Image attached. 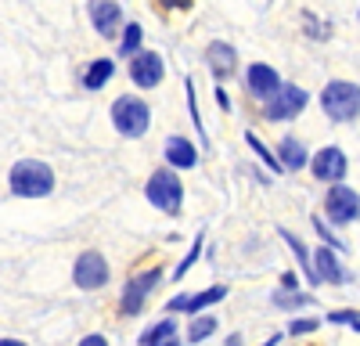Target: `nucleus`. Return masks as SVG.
I'll return each instance as SVG.
<instances>
[{
	"instance_id": "5",
	"label": "nucleus",
	"mask_w": 360,
	"mask_h": 346,
	"mask_svg": "<svg viewBox=\"0 0 360 346\" xmlns=\"http://www.w3.org/2000/svg\"><path fill=\"white\" fill-rule=\"evenodd\" d=\"M72 281L83 288V293H94V288H105L108 285V260L94 249L79 252L76 267H72Z\"/></svg>"
},
{
	"instance_id": "4",
	"label": "nucleus",
	"mask_w": 360,
	"mask_h": 346,
	"mask_svg": "<svg viewBox=\"0 0 360 346\" xmlns=\"http://www.w3.org/2000/svg\"><path fill=\"white\" fill-rule=\"evenodd\" d=\"M112 123L123 137H141L148 130V123H152V112H148V105L141 98L123 94V98L112 101Z\"/></svg>"
},
{
	"instance_id": "26",
	"label": "nucleus",
	"mask_w": 360,
	"mask_h": 346,
	"mask_svg": "<svg viewBox=\"0 0 360 346\" xmlns=\"http://www.w3.org/2000/svg\"><path fill=\"white\" fill-rule=\"evenodd\" d=\"M314 227H317V235L324 238V245H328V249H332V252H335V249H342V242H339V238L332 235V231H328V227H324V220H321V217H314Z\"/></svg>"
},
{
	"instance_id": "23",
	"label": "nucleus",
	"mask_w": 360,
	"mask_h": 346,
	"mask_svg": "<svg viewBox=\"0 0 360 346\" xmlns=\"http://www.w3.org/2000/svg\"><path fill=\"white\" fill-rule=\"evenodd\" d=\"M245 141H249V148H252V152H256V155H259V159L270 166V169H274V173H281V162H278V155H274V152H266V144H263L256 134H245Z\"/></svg>"
},
{
	"instance_id": "6",
	"label": "nucleus",
	"mask_w": 360,
	"mask_h": 346,
	"mask_svg": "<svg viewBox=\"0 0 360 346\" xmlns=\"http://www.w3.org/2000/svg\"><path fill=\"white\" fill-rule=\"evenodd\" d=\"M324 213L332 224H353L360 217V195L346 184H332L324 198Z\"/></svg>"
},
{
	"instance_id": "29",
	"label": "nucleus",
	"mask_w": 360,
	"mask_h": 346,
	"mask_svg": "<svg viewBox=\"0 0 360 346\" xmlns=\"http://www.w3.org/2000/svg\"><path fill=\"white\" fill-rule=\"evenodd\" d=\"M281 288H295V274H285L281 278Z\"/></svg>"
},
{
	"instance_id": "2",
	"label": "nucleus",
	"mask_w": 360,
	"mask_h": 346,
	"mask_svg": "<svg viewBox=\"0 0 360 346\" xmlns=\"http://www.w3.org/2000/svg\"><path fill=\"white\" fill-rule=\"evenodd\" d=\"M321 108L332 123H349L360 115V86L346 79H332L321 94Z\"/></svg>"
},
{
	"instance_id": "31",
	"label": "nucleus",
	"mask_w": 360,
	"mask_h": 346,
	"mask_svg": "<svg viewBox=\"0 0 360 346\" xmlns=\"http://www.w3.org/2000/svg\"><path fill=\"white\" fill-rule=\"evenodd\" d=\"M263 346H278V335H274V339H266V342H263Z\"/></svg>"
},
{
	"instance_id": "16",
	"label": "nucleus",
	"mask_w": 360,
	"mask_h": 346,
	"mask_svg": "<svg viewBox=\"0 0 360 346\" xmlns=\"http://www.w3.org/2000/svg\"><path fill=\"white\" fill-rule=\"evenodd\" d=\"M278 162H281V169H303L307 166V148L299 144L295 137H285L281 144H278Z\"/></svg>"
},
{
	"instance_id": "14",
	"label": "nucleus",
	"mask_w": 360,
	"mask_h": 346,
	"mask_svg": "<svg viewBox=\"0 0 360 346\" xmlns=\"http://www.w3.org/2000/svg\"><path fill=\"white\" fill-rule=\"evenodd\" d=\"M209 65H213V72L224 79V76H231L234 72V65H238V51L231 47V44H224V40H213L209 44Z\"/></svg>"
},
{
	"instance_id": "9",
	"label": "nucleus",
	"mask_w": 360,
	"mask_h": 346,
	"mask_svg": "<svg viewBox=\"0 0 360 346\" xmlns=\"http://www.w3.org/2000/svg\"><path fill=\"white\" fill-rule=\"evenodd\" d=\"M346 152L335 148V144H328V148H321L314 159H310V169H314V177L317 181H328V184H339L346 177Z\"/></svg>"
},
{
	"instance_id": "8",
	"label": "nucleus",
	"mask_w": 360,
	"mask_h": 346,
	"mask_svg": "<svg viewBox=\"0 0 360 346\" xmlns=\"http://www.w3.org/2000/svg\"><path fill=\"white\" fill-rule=\"evenodd\" d=\"M307 108V91L295 83H281L278 98L266 101V120H295L299 112Z\"/></svg>"
},
{
	"instance_id": "19",
	"label": "nucleus",
	"mask_w": 360,
	"mask_h": 346,
	"mask_svg": "<svg viewBox=\"0 0 360 346\" xmlns=\"http://www.w3.org/2000/svg\"><path fill=\"white\" fill-rule=\"evenodd\" d=\"M220 300H227V285H213V288H205V293H195V296L184 303V310H188V314H198V310L213 307V303H220Z\"/></svg>"
},
{
	"instance_id": "3",
	"label": "nucleus",
	"mask_w": 360,
	"mask_h": 346,
	"mask_svg": "<svg viewBox=\"0 0 360 346\" xmlns=\"http://www.w3.org/2000/svg\"><path fill=\"white\" fill-rule=\"evenodd\" d=\"M144 195H148V202H152L155 210H162L169 217H176L180 206H184V188H180V177L173 169H155L152 177H148V184H144Z\"/></svg>"
},
{
	"instance_id": "24",
	"label": "nucleus",
	"mask_w": 360,
	"mask_h": 346,
	"mask_svg": "<svg viewBox=\"0 0 360 346\" xmlns=\"http://www.w3.org/2000/svg\"><path fill=\"white\" fill-rule=\"evenodd\" d=\"M198 256H202V235H198V238L191 242V249H188V256H184V260H180V264H176V271H173V278H176V281H180V278H184V274L191 271V264H195V260H198Z\"/></svg>"
},
{
	"instance_id": "30",
	"label": "nucleus",
	"mask_w": 360,
	"mask_h": 346,
	"mask_svg": "<svg viewBox=\"0 0 360 346\" xmlns=\"http://www.w3.org/2000/svg\"><path fill=\"white\" fill-rule=\"evenodd\" d=\"M0 346H25L22 339H0Z\"/></svg>"
},
{
	"instance_id": "27",
	"label": "nucleus",
	"mask_w": 360,
	"mask_h": 346,
	"mask_svg": "<svg viewBox=\"0 0 360 346\" xmlns=\"http://www.w3.org/2000/svg\"><path fill=\"white\" fill-rule=\"evenodd\" d=\"M328 321H332V325H339V321L356 325V321H360V314H356V310H332V314H328Z\"/></svg>"
},
{
	"instance_id": "10",
	"label": "nucleus",
	"mask_w": 360,
	"mask_h": 346,
	"mask_svg": "<svg viewBox=\"0 0 360 346\" xmlns=\"http://www.w3.org/2000/svg\"><path fill=\"white\" fill-rule=\"evenodd\" d=\"M162 72H166V65H162V58H159L155 51H141L134 62H130V79L141 86V91H152V86H159V83H162Z\"/></svg>"
},
{
	"instance_id": "11",
	"label": "nucleus",
	"mask_w": 360,
	"mask_h": 346,
	"mask_svg": "<svg viewBox=\"0 0 360 346\" xmlns=\"http://www.w3.org/2000/svg\"><path fill=\"white\" fill-rule=\"evenodd\" d=\"M249 91L256 94V98H263V101H270V98H278V91H281V76L274 72V65H263V62H256V65H249Z\"/></svg>"
},
{
	"instance_id": "18",
	"label": "nucleus",
	"mask_w": 360,
	"mask_h": 346,
	"mask_svg": "<svg viewBox=\"0 0 360 346\" xmlns=\"http://www.w3.org/2000/svg\"><path fill=\"white\" fill-rule=\"evenodd\" d=\"M173 335H176V325L166 317V321H159V325H152L148 332H141L137 346H166V342H173Z\"/></svg>"
},
{
	"instance_id": "13",
	"label": "nucleus",
	"mask_w": 360,
	"mask_h": 346,
	"mask_svg": "<svg viewBox=\"0 0 360 346\" xmlns=\"http://www.w3.org/2000/svg\"><path fill=\"white\" fill-rule=\"evenodd\" d=\"M166 159H169V166H176V169H191L195 162H198V148L188 141V137H169L166 141Z\"/></svg>"
},
{
	"instance_id": "15",
	"label": "nucleus",
	"mask_w": 360,
	"mask_h": 346,
	"mask_svg": "<svg viewBox=\"0 0 360 346\" xmlns=\"http://www.w3.org/2000/svg\"><path fill=\"white\" fill-rule=\"evenodd\" d=\"M123 18V8L119 4H90V22L101 37H115V25Z\"/></svg>"
},
{
	"instance_id": "21",
	"label": "nucleus",
	"mask_w": 360,
	"mask_h": 346,
	"mask_svg": "<svg viewBox=\"0 0 360 346\" xmlns=\"http://www.w3.org/2000/svg\"><path fill=\"white\" fill-rule=\"evenodd\" d=\"M141 37H144V29H141L137 22H127V29H123V44H119V54H123V58H137Z\"/></svg>"
},
{
	"instance_id": "12",
	"label": "nucleus",
	"mask_w": 360,
	"mask_h": 346,
	"mask_svg": "<svg viewBox=\"0 0 360 346\" xmlns=\"http://www.w3.org/2000/svg\"><path fill=\"white\" fill-rule=\"evenodd\" d=\"M314 278H317V281H328V285H346V281H349V274H346L342 264H339V256L328 249V245H321V249L314 252Z\"/></svg>"
},
{
	"instance_id": "25",
	"label": "nucleus",
	"mask_w": 360,
	"mask_h": 346,
	"mask_svg": "<svg viewBox=\"0 0 360 346\" xmlns=\"http://www.w3.org/2000/svg\"><path fill=\"white\" fill-rule=\"evenodd\" d=\"M317 325H321L317 317H295V321L288 325V332H292V335H307V332H314Z\"/></svg>"
},
{
	"instance_id": "28",
	"label": "nucleus",
	"mask_w": 360,
	"mask_h": 346,
	"mask_svg": "<svg viewBox=\"0 0 360 346\" xmlns=\"http://www.w3.org/2000/svg\"><path fill=\"white\" fill-rule=\"evenodd\" d=\"M79 346H108V339L94 332V335H83V339H79Z\"/></svg>"
},
{
	"instance_id": "22",
	"label": "nucleus",
	"mask_w": 360,
	"mask_h": 346,
	"mask_svg": "<svg viewBox=\"0 0 360 346\" xmlns=\"http://www.w3.org/2000/svg\"><path fill=\"white\" fill-rule=\"evenodd\" d=\"M217 325H220V321H217L213 314H209V317L198 314L195 321H191V328H188V339H191V342H202L205 335H213V332H217Z\"/></svg>"
},
{
	"instance_id": "20",
	"label": "nucleus",
	"mask_w": 360,
	"mask_h": 346,
	"mask_svg": "<svg viewBox=\"0 0 360 346\" xmlns=\"http://www.w3.org/2000/svg\"><path fill=\"white\" fill-rule=\"evenodd\" d=\"M281 238L288 242V249L295 252V260H299V264H303V267H307V278H310V281H317V278H314V256L307 252V245H303V242H299V238L292 235V231H285V227H281Z\"/></svg>"
},
{
	"instance_id": "1",
	"label": "nucleus",
	"mask_w": 360,
	"mask_h": 346,
	"mask_svg": "<svg viewBox=\"0 0 360 346\" xmlns=\"http://www.w3.org/2000/svg\"><path fill=\"white\" fill-rule=\"evenodd\" d=\"M8 184L18 198H44L54 191V169L44 159H22V162H15Z\"/></svg>"
},
{
	"instance_id": "17",
	"label": "nucleus",
	"mask_w": 360,
	"mask_h": 346,
	"mask_svg": "<svg viewBox=\"0 0 360 346\" xmlns=\"http://www.w3.org/2000/svg\"><path fill=\"white\" fill-rule=\"evenodd\" d=\"M112 72H115V65L108 62V58H98V62H90V69L83 72V86L86 91H101V86L112 79Z\"/></svg>"
},
{
	"instance_id": "32",
	"label": "nucleus",
	"mask_w": 360,
	"mask_h": 346,
	"mask_svg": "<svg viewBox=\"0 0 360 346\" xmlns=\"http://www.w3.org/2000/svg\"><path fill=\"white\" fill-rule=\"evenodd\" d=\"M166 346H180V342H176V339H173V342H166Z\"/></svg>"
},
{
	"instance_id": "7",
	"label": "nucleus",
	"mask_w": 360,
	"mask_h": 346,
	"mask_svg": "<svg viewBox=\"0 0 360 346\" xmlns=\"http://www.w3.org/2000/svg\"><path fill=\"white\" fill-rule=\"evenodd\" d=\"M159 267H152V271H144V274H137V278H130L127 281V288H123V300H119V310H123L127 317H134V314H141V307L148 303V296H152V288L159 285Z\"/></svg>"
},
{
	"instance_id": "33",
	"label": "nucleus",
	"mask_w": 360,
	"mask_h": 346,
	"mask_svg": "<svg viewBox=\"0 0 360 346\" xmlns=\"http://www.w3.org/2000/svg\"><path fill=\"white\" fill-rule=\"evenodd\" d=\"M353 328H356V332H360V321H356V325H353Z\"/></svg>"
}]
</instances>
